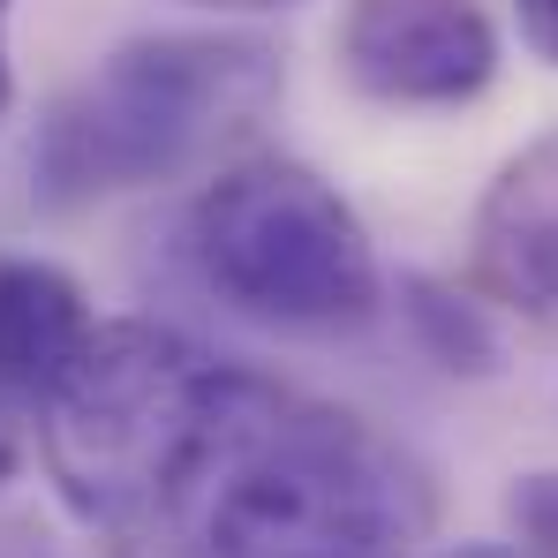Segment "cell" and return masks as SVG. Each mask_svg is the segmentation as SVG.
<instances>
[{
  "instance_id": "6",
  "label": "cell",
  "mask_w": 558,
  "mask_h": 558,
  "mask_svg": "<svg viewBox=\"0 0 558 558\" xmlns=\"http://www.w3.org/2000/svg\"><path fill=\"white\" fill-rule=\"evenodd\" d=\"M468 272L521 317H558V129L498 159L468 219Z\"/></svg>"
},
{
  "instance_id": "13",
  "label": "cell",
  "mask_w": 558,
  "mask_h": 558,
  "mask_svg": "<svg viewBox=\"0 0 558 558\" xmlns=\"http://www.w3.org/2000/svg\"><path fill=\"white\" fill-rule=\"evenodd\" d=\"M0 558H53V551H46V536H31V529L0 521Z\"/></svg>"
},
{
  "instance_id": "10",
  "label": "cell",
  "mask_w": 558,
  "mask_h": 558,
  "mask_svg": "<svg viewBox=\"0 0 558 558\" xmlns=\"http://www.w3.org/2000/svg\"><path fill=\"white\" fill-rule=\"evenodd\" d=\"M513 23H521V46L558 69V0H513Z\"/></svg>"
},
{
  "instance_id": "11",
  "label": "cell",
  "mask_w": 558,
  "mask_h": 558,
  "mask_svg": "<svg viewBox=\"0 0 558 558\" xmlns=\"http://www.w3.org/2000/svg\"><path fill=\"white\" fill-rule=\"evenodd\" d=\"M8 15H15V0H0V121L15 113V61H8Z\"/></svg>"
},
{
  "instance_id": "4",
  "label": "cell",
  "mask_w": 558,
  "mask_h": 558,
  "mask_svg": "<svg viewBox=\"0 0 558 558\" xmlns=\"http://www.w3.org/2000/svg\"><path fill=\"white\" fill-rule=\"evenodd\" d=\"M196 279L272 332H363L385 310V265L355 204L302 159L250 151L211 167L182 211Z\"/></svg>"
},
{
  "instance_id": "1",
  "label": "cell",
  "mask_w": 558,
  "mask_h": 558,
  "mask_svg": "<svg viewBox=\"0 0 558 558\" xmlns=\"http://www.w3.org/2000/svg\"><path fill=\"white\" fill-rule=\"evenodd\" d=\"M250 377L159 317H98L92 348L38 400V453L61 506L113 551H189Z\"/></svg>"
},
{
  "instance_id": "5",
  "label": "cell",
  "mask_w": 558,
  "mask_h": 558,
  "mask_svg": "<svg viewBox=\"0 0 558 558\" xmlns=\"http://www.w3.org/2000/svg\"><path fill=\"white\" fill-rule=\"evenodd\" d=\"M498 61L506 46L483 0H348L332 23V69L371 106H475Z\"/></svg>"
},
{
  "instance_id": "3",
  "label": "cell",
  "mask_w": 558,
  "mask_h": 558,
  "mask_svg": "<svg viewBox=\"0 0 558 558\" xmlns=\"http://www.w3.org/2000/svg\"><path fill=\"white\" fill-rule=\"evenodd\" d=\"M279 53L250 31H144L46 106L31 136V204L84 211L98 196L159 189L265 121Z\"/></svg>"
},
{
  "instance_id": "9",
  "label": "cell",
  "mask_w": 558,
  "mask_h": 558,
  "mask_svg": "<svg viewBox=\"0 0 558 558\" xmlns=\"http://www.w3.org/2000/svg\"><path fill=\"white\" fill-rule=\"evenodd\" d=\"M506 529H513V551L558 558V468H521L506 483Z\"/></svg>"
},
{
  "instance_id": "12",
  "label": "cell",
  "mask_w": 558,
  "mask_h": 558,
  "mask_svg": "<svg viewBox=\"0 0 558 558\" xmlns=\"http://www.w3.org/2000/svg\"><path fill=\"white\" fill-rule=\"evenodd\" d=\"M182 8H204V15H279L294 0H182Z\"/></svg>"
},
{
  "instance_id": "7",
  "label": "cell",
  "mask_w": 558,
  "mask_h": 558,
  "mask_svg": "<svg viewBox=\"0 0 558 558\" xmlns=\"http://www.w3.org/2000/svg\"><path fill=\"white\" fill-rule=\"evenodd\" d=\"M98 310L84 287L46 257H0V392L46 400L69 363L92 348Z\"/></svg>"
},
{
  "instance_id": "14",
  "label": "cell",
  "mask_w": 558,
  "mask_h": 558,
  "mask_svg": "<svg viewBox=\"0 0 558 558\" xmlns=\"http://www.w3.org/2000/svg\"><path fill=\"white\" fill-rule=\"evenodd\" d=\"M15 461H23V453H15V438H0V483L15 475Z\"/></svg>"
},
{
  "instance_id": "8",
  "label": "cell",
  "mask_w": 558,
  "mask_h": 558,
  "mask_svg": "<svg viewBox=\"0 0 558 558\" xmlns=\"http://www.w3.org/2000/svg\"><path fill=\"white\" fill-rule=\"evenodd\" d=\"M385 294H392V310H400V325H408L423 363H438L446 377L506 371V332H498V317L468 287H453L438 272H400V287H385Z\"/></svg>"
},
{
  "instance_id": "2",
  "label": "cell",
  "mask_w": 558,
  "mask_h": 558,
  "mask_svg": "<svg viewBox=\"0 0 558 558\" xmlns=\"http://www.w3.org/2000/svg\"><path fill=\"white\" fill-rule=\"evenodd\" d=\"M430 513V475L377 423L257 371L196 498L189 558H408Z\"/></svg>"
}]
</instances>
